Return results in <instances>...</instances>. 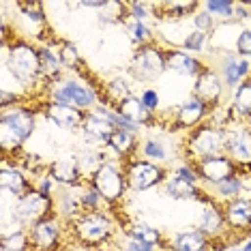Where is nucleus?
<instances>
[{"mask_svg": "<svg viewBox=\"0 0 251 251\" xmlns=\"http://www.w3.org/2000/svg\"><path fill=\"white\" fill-rule=\"evenodd\" d=\"M236 0H206L202 2V7L215 20H221V24H230V22H236Z\"/></svg>", "mask_w": 251, "mask_h": 251, "instance_id": "obj_36", "label": "nucleus"}, {"mask_svg": "<svg viewBox=\"0 0 251 251\" xmlns=\"http://www.w3.org/2000/svg\"><path fill=\"white\" fill-rule=\"evenodd\" d=\"M163 193L170 196L172 200H187V202H200V204L210 202V198H208V193L204 187L196 185V182H189V180L176 178L172 174H170L168 180L163 182Z\"/></svg>", "mask_w": 251, "mask_h": 251, "instance_id": "obj_25", "label": "nucleus"}, {"mask_svg": "<svg viewBox=\"0 0 251 251\" xmlns=\"http://www.w3.org/2000/svg\"><path fill=\"white\" fill-rule=\"evenodd\" d=\"M11 215H13V221L20 224L22 227H30L35 226L37 221H43L48 217H56V204L54 198L43 196L39 189H32L30 193H26L24 198L15 200L13 208H11Z\"/></svg>", "mask_w": 251, "mask_h": 251, "instance_id": "obj_7", "label": "nucleus"}, {"mask_svg": "<svg viewBox=\"0 0 251 251\" xmlns=\"http://www.w3.org/2000/svg\"><path fill=\"white\" fill-rule=\"evenodd\" d=\"M226 105L227 114H230V125H247L251 118V77L236 90H232Z\"/></svg>", "mask_w": 251, "mask_h": 251, "instance_id": "obj_26", "label": "nucleus"}, {"mask_svg": "<svg viewBox=\"0 0 251 251\" xmlns=\"http://www.w3.org/2000/svg\"><path fill=\"white\" fill-rule=\"evenodd\" d=\"M247 178L249 176L236 174V176H232V178L219 182V185L204 187V189H206L210 200H215V202H219V204H226V202H230V200H236L247 193Z\"/></svg>", "mask_w": 251, "mask_h": 251, "instance_id": "obj_31", "label": "nucleus"}, {"mask_svg": "<svg viewBox=\"0 0 251 251\" xmlns=\"http://www.w3.org/2000/svg\"><path fill=\"white\" fill-rule=\"evenodd\" d=\"M4 48V67L7 73L22 88L30 90L41 86V58H39V45L28 41L24 37H13Z\"/></svg>", "mask_w": 251, "mask_h": 251, "instance_id": "obj_2", "label": "nucleus"}, {"mask_svg": "<svg viewBox=\"0 0 251 251\" xmlns=\"http://www.w3.org/2000/svg\"><path fill=\"white\" fill-rule=\"evenodd\" d=\"M110 247L114 251H157L155 247H151V245H146L142 241H135V238L127 236V234H123L121 238H116Z\"/></svg>", "mask_w": 251, "mask_h": 251, "instance_id": "obj_43", "label": "nucleus"}, {"mask_svg": "<svg viewBox=\"0 0 251 251\" xmlns=\"http://www.w3.org/2000/svg\"><path fill=\"white\" fill-rule=\"evenodd\" d=\"M172 176L200 185V176H198V172H196V165H193L191 161H185V159H182L180 163H176L174 168H172Z\"/></svg>", "mask_w": 251, "mask_h": 251, "instance_id": "obj_44", "label": "nucleus"}, {"mask_svg": "<svg viewBox=\"0 0 251 251\" xmlns=\"http://www.w3.org/2000/svg\"><path fill=\"white\" fill-rule=\"evenodd\" d=\"M165 71V45L157 41L135 48L127 67V75L133 84H151Z\"/></svg>", "mask_w": 251, "mask_h": 251, "instance_id": "obj_6", "label": "nucleus"}, {"mask_svg": "<svg viewBox=\"0 0 251 251\" xmlns=\"http://www.w3.org/2000/svg\"><path fill=\"white\" fill-rule=\"evenodd\" d=\"M217 71H219L221 79H224L226 88L232 93V90H236L243 82H247L251 77V60L238 56L234 50H227L226 54H221Z\"/></svg>", "mask_w": 251, "mask_h": 251, "instance_id": "obj_14", "label": "nucleus"}, {"mask_svg": "<svg viewBox=\"0 0 251 251\" xmlns=\"http://www.w3.org/2000/svg\"><path fill=\"white\" fill-rule=\"evenodd\" d=\"M226 90L227 88L219 75V71H217V67H208L202 75L196 77L191 95L198 97L200 101H204L210 110H215V107H219V105H226V99H224Z\"/></svg>", "mask_w": 251, "mask_h": 251, "instance_id": "obj_12", "label": "nucleus"}, {"mask_svg": "<svg viewBox=\"0 0 251 251\" xmlns=\"http://www.w3.org/2000/svg\"><path fill=\"white\" fill-rule=\"evenodd\" d=\"M82 251H90V249H82Z\"/></svg>", "mask_w": 251, "mask_h": 251, "instance_id": "obj_52", "label": "nucleus"}, {"mask_svg": "<svg viewBox=\"0 0 251 251\" xmlns=\"http://www.w3.org/2000/svg\"><path fill=\"white\" fill-rule=\"evenodd\" d=\"M234 52L243 58L251 60V28H243L234 39Z\"/></svg>", "mask_w": 251, "mask_h": 251, "instance_id": "obj_45", "label": "nucleus"}, {"mask_svg": "<svg viewBox=\"0 0 251 251\" xmlns=\"http://www.w3.org/2000/svg\"><path fill=\"white\" fill-rule=\"evenodd\" d=\"M15 7L28 22H32V26H41L43 30L48 28V15H45L43 2H39V0H20V2H15Z\"/></svg>", "mask_w": 251, "mask_h": 251, "instance_id": "obj_37", "label": "nucleus"}, {"mask_svg": "<svg viewBox=\"0 0 251 251\" xmlns=\"http://www.w3.org/2000/svg\"><path fill=\"white\" fill-rule=\"evenodd\" d=\"M48 172L60 187H79L86 182V174H84L77 157L54 159V161L48 165Z\"/></svg>", "mask_w": 251, "mask_h": 251, "instance_id": "obj_22", "label": "nucleus"}, {"mask_svg": "<svg viewBox=\"0 0 251 251\" xmlns=\"http://www.w3.org/2000/svg\"><path fill=\"white\" fill-rule=\"evenodd\" d=\"M118 219V217H116ZM118 227H121L123 234L135 238V241H142L151 247H155L157 251H168V238H163V234L152 227L151 224H144V221H135V219H118Z\"/></svg>", "mask_w": 251, "mask_h": 251, "instance_id": "obj_23", "label": "nucleus"}, {"mask_svg": "<svg viewBox=\"0 0 251 251\" xmlns=\"http://www.w3.org/2000/svg\"><path fill=\"white\" fill-rule=\"evenodd\" d=\"M114 131H116V127H114L110 118H105L103 114L93 110V112H86V118H84L79 133L95 148H107V142L114 135Z\"/></svg>", "mask_w": 251, "mask_h": 251, "instance_id": "obj_19", "label": "nucleus"}, {"mask_svg": "<svg viewBox=\"0 0 251 251\" xmlns=\"http://www.w3.org/2000/svg\"><path fill=\"white\" fill-rule=\"evenodd\" d=\"M0 249L2 251H30V236L28 230L15 224L11 230H2L0 236Z\"/></svg>", "mask_w": 251, "mask_h": 251, "instance_id": "obj_33", "label": "nucleus"}, {"mask_svg": "<svg viewBox=\"0 0 251 251\" xmlns=\"http://www.w3.org/2000/svg\"><path fill=\"white\" fill-rule=\"evenodd\" d=\"M243 251H251V236H247V241L243 245Z\"/></svg>", "mask_w": 251, "mask_h": 251, "instance_id": "obj_49", "label": "nucleus"}, {"mask_svg": "<svg viewBox=\"0 0 251 251\" xmlns=\"http://www.w3.org/2000/svg\"><path fill=\"white\" fill-rule=\"evenodd\" d=\"M127 15H129V20H138V22H146L148 24L151 20H157V9L151 2L135 0V2H127Z\"/></svg>", "mask_w": 251, "mask_h": 251, "instance_id": "obj_40", "label": "nucleus"}, {"mask_svg": "<svg viewBox=\"0 0 251 251\" xmlns=\"http://www.w3.org/2000/svg\"><path fill=\"white\" fill-rule=\"evenodd\" d=\"M168 251H210V238L200 227H187L168 238Z\"/></svg>", "mask_w": 251, "mask_h": 251, "instance_id": "obj_29", "label": "nucleus"}, {"mask_svg": "<svg viewBox=\"0 0 251 251\" xmlns=\"http://www.w3.org/2000/svg\"><path fill=\"white\" fill-rule=\"evenodd\" d=\"M140 99H142V103H144L152 114H157L159 107H161V101H159V93H157L155 88H148V86H146V88L140 93Z\"/></svg>", "mask_w": 251, "mask_h": 251, "instance_id": "obj_47", "label": "nucleus"}, {"mask_svg": "<svg viewBox=\"0 0 251 251\" xmlns=\"http://www.w3.org/2000/svg\"><path fill=\"white\" fill-rule=\"evenodd\" d=\"M247 127H249V129H251V118H249V121H247Z\"/></svg>", "mask_w": 251, "mask_h": 251, "instance_id": "obj_51", "label": "nucleus"}, {"mask_svg": "<svg viewBox=\"0 0 251 251\" xmlns=\"http://www.w3.org/2000/svg\"><path fill=\"white\" fill-rule=\"evenodd\" d=\"M191 24H193V30H200V32H206V35H213V30L217 28V20L208 13L204 7L198 9V13L191 18Z\"/></svg>", "mask_w": 251, "mask_h": 251, "instance_id": "obj_42", "label": "nucleus"}, {"mask_svg": "<svg viewBox=\"0 0 251 251\" xmlns=\"http://www.w3.org/2000/svg\"><path fill=\"white\" fill-rule=\"evenodd\" d=\"M125 174H127L129 191L131 193H144L152 187H159L168 180V168H163L161 163L148 161L142 157H133L125 163Z\"/></svg>", "mask_w": 251, "mask_h": 251, "instance_id": "obj_8", "label": "nucleus"}, {"mask_svg": "<svg viewBox=\"0 0 251 251\" xmlns=\"http://www.w3.org/2000/svg\"><path fill=\"white\" fill-rule=\"evenodd\" d=\"M0 121L9 123L11 127H13L22 138L28 142V138H30V135L35 133V129H37V110L26 101V103L0 110Z\"/></svg>", "mask_w": 251, "mask_h": 251, "instance_id": "obj_20", "label": "nucleus"}, {"mask_svg": "<svg viewBox=\"0 0 251 251\" xmlns=\"http://www.w3.org/2000/svg\"><path fill=\"white\" fill-rule=\"evenodd\" d=\"M35 189H39L43 196H48V198H56V193H58V189H60V185L48 172V174L39 176V178L35 180Z\"/></svg>", "mask_w": 251, "mask_h": 251, "instance_id": "obj_46", "label": "nucleus"}, {"mask_svg": "<svg viewBox=\"0 0 251 251\" xmlns=\"http://www.w3.org/2000/svg\"><path fill=\"white\" fill-rule=\"evenodd\" d=\"M86 180H88V185L101 196L107 210H114L116 206H121L125 196L129 193L125 163L116 161V159H107L105 163H101L99 168L93 170V172L86 176Z\"/></svg>", "mask_w": 251, "mask_h": 251, "instance_id": "obj_3", "label": "nucleus"}, {"mask_svg": "<svg viewBox=\"0 0 251 251\" xmlns=\"http://www.w3.org/2000/svg\"><path fill=\"white\" fill-rule=\"evenodd\" d=\"M39 103V112L48 123L56 125L58 129L65 131H77L82 129V123L86 118V112L77 110L73 105H62V103H54V101H37Z\"/></svg>", "mask_w": 251, "mask_h": 251, "instance_id": "obj_13", "label": "nucleus"}, {"mask_svg": "<svg viewBox=\"0 0 251 251\" xmlns=\"http://www.w3.org/2000/svg\"><path fill=\"white\" fill-rule=\"evenodd\" d=\"M178 48L185 50V52H189V54H196V56L206 54L210 50V35L200 32V30H189V32H185V37H182Z\"/></svg>", "mask_w": 251, "mask_h": 251, "instance_id": "obj_38", "label": "nucleus"}, {"mask_svg": "<svg viewBox=\"0 0 251 251\" xmlns=\"http://www.w3.org/2000/svg\"><path fill=\"white\" fill-rule=\"evenodd\" d=\"M210 107L204 103V101H200L198 97H189V99H185L182 103L174 110V116L170 118L172 125H170V131H193L198 127H202L204 123H208V116H210Z\"/></svg>", "mask_w": 251, "mask_h": 251, "instance_id": "obj_11", "label": "nucleus"}, {"mask_svg": "<svg viewBox=\"0 0 251 251\" xmlns=\"http://www.w3.org/2000/svg\"><path fill=\"white\" fill-rule=\"evenodd\" d=\"M140 135L131 133V131H123V129H116L114 135L107 142V151H112V159L121 163H127L129 159L133 157H140Z\"/></svg>", "mask_w": 251, "mask_h": 251, "instance_id": "obj_27", "label": "nucleus"}, {"mask_svg": "<svg viewBox=\"0 0 251 251\" xmlns=\"http://www.w3.org/2000/svg\"><path fill=\"white\" fill-rule=\"evenodd\" d=\"M210 241H217V238L226 236L227 232V221H226V213H224V204L215 202V200H210V202L202 204V213H200V219H198V226Z\"/></svg>", "mask_w": 251, "mask_h": 251, "instance_id": "obj_21", "label": "nucleus"}, {"mask_svg": "<svg viewBox=\"0 0 251 251\" xmlns=\"http://www.w3.org/2000/svg\"><path fill=\"white\" fill-rule=\"evenodd\" d=\"M79 200H82V208H84V213H86V210H101V208H105L103 200H101L99 193H97L93 187L88 185V180L84 182L82 187H79Z\"/></svg>", "mask_w": 251, "mask_h": 251, "instance_id": "obj_41", "label": "nucleus"}, {"mask_svg": "<svg viewBox=\"0 0 251 251\" xmlns=\"http://www.w3.org/2000/svg\"><path fill=\"white\" fill-rule=\"evenodd\" d=\"M58 52H60L62 67H65L67 71L79 73V75H84V73H86V62H84L79 50L71 41H60L58 43Z\"/></svg>", "mask_w": 251, "mask_h": 251, "instance_id": "obj_35", "label": "nucleus"}, {"mask_svg": "<svg viewBox=\"0 0 251 251\" xmlns=\"http://www.w3.org/2000/svg\"><path fill=\"white\" fill-rule=\"evenodd\" d=\"M62 234H65V221L56 217H48L28 227L30 236V251H58L62 247Z\"/></svg>", "mask_w": 251, "mask_h": 251, "instance_id": "obj_10", "label": "nucleus"}, {"mask_svg": "<svg viewBox=\"0 0 251 251\" xmlns=\"http://www.w3.org/2000/svg\"><path fill=\"white\" fill-rule=\"evenodd\" d=\"M193 165H196L200 182H204L206 187L219 185V182H224L227 178H232V176L241 174L238 172V168H236V163H234L227 155L210 157V159H204V161H198Z\"/></svg>", "mask_w": 251, "mask_h": 251, "instance_id": "obj_15", "label": "nucleus"}, {"mask_svg": "<svg viewBox=\"0 0 251 251\" xmlns=\"http://www.w3.org/2000/svg\"><path fill=\"white\" fill-rule=\"evenodd\" d=\"M0 187H2L4 193L13 196L15 200L24 198L26 193H30L35 189L30 176H28L15 161H11V159H2V168H0Z\"/></svg>", "mask_w": 251, "mask_h": 251, "instance_id": "obj_18", "label": "nucleus"}, {"mask_svg": "<svg viewBox=\"0 0 251 251\" xmlns=\"http://www.w3.org/2000/svg\"><path fill=\"white\" fill-rule=\"evenodd\" d=\"M226 251H243V247H238V245H234V247H230V249H226Z\"/></svg>", "mask_w": 251, "mask_h": 251, "instance_id": "obj_50", "label": "nucleus"}, {"mask_svg": "<svg viewBox=\"0 0 251 251\" xmlns=\"http://www.w3.org/2000/svg\"><path fill=\"white\" fill-rule=\"evenodd\" d=\"M208 67L210 65H206V62L196 54H189L180 48H165V69L172 73L196 79L198 75H202Z\"/></svg>", "mask_w": 251, "mask_h": 251, "instance_id": "obj_17", "label": "nucleus"}, {"mask_svg": "<svg viewBox=\"0 0 251 251\" xmlns=\"http://www.w3.org/2000/svg\"><path fill=\"white\" fill-rule=\"evenodd\" d=\"M79 7L82 9H99V11H103L105 0H97V2H93V0H84V2H79Z\"/></svg>", "mask_w": 251, "mask_h": 251, "instance_id": "obj_48", "label": "nucleus"}, {"mask_svg": "<svg viewBox=\"0 0 251 251\" xmlns=\"http://www.w3.org/2000/svg\"><path fill=\"white\" fill-rule=\"evenodd\" d=\"M79 187H60L58 193H56V198H54L56 215H58L65 224L77 219V217L84 213L82 200H79Z\"/></svg>", "mask_w": 251, "mask_h": 251, "instance_id": "obj_30", "label": "nucleus"}, {"mask_svg": "<svg viewBox=\"0 0 251 251\" xmlns=\"http://www.w3.org/2000/svg\"><path fill=\"white\" fill-rule=\"evenodd\" d=\"M140 157L155 163H163L168 161V146L159 138H144L140 144Z\"/></svg>", "mask_w": 251, "mask_h": 251, "instance_id": "obj_39", "label": "nucleus"}, {"mask_svg": "<svg viewBox=\"0 0 251 251\" xmlns=\"http://www.w3.org/2000/svg\"><path fill=\"white\" fill-rule=\"evenodd\" d=\"M226 155L236 163L243 176H251V129L247 125L226 127Z\"/></svg>", "mask_w": 251, "mask_h": 251, "instance_id": "obj_9", "label": "nucleus"}, {"mask_svg": "<svg viewBox=\"0 0 251 251\" xmlns=\"http://www.w3.org/2000/svg\"><path fill=\"white\" fill-rule=\"evenodd\" d=\"M219 155H226V129H219L210 123H204L202 127L189 131L182 140L180 157L185 161L198 163Z\"/></svg>", "mask_w": 251, "mask_h": 251, "instance_id": "obj_4", "label": "nucleus"}, {"mask_svg": "<svg viewBox=\"0 0 251 251\" xmlns=\"http://www.w3.org/2000/svg\"><path fill=\"white\" fill-rule=\"evenodd\" d=\"M125 30H127L131 43H133L135 48H142V45H151V43L157 41L155 30H152V28L148 26L146 22H138V20H129V18H127V22H125Z\"/></svg>", "mask_w": 251, "mask_h": 251, "instance_id": "obj_34", "label": "nucleus"}, {"mask_svg": "<svg viewBox=\"0 0 251 251\" xmlns=\"http://www.w3.org/2000/svg\"><path fill=\"white\" fill-rule=\"evenodd\" d=\"M116 226L118 219L114 215V210L101 208V210H86L67 224L71 238H75V243L82 249H103L107 245L116 241Z\"/></svg>", "mask_w": 251, "mask_h": 251, "instance_id": "obj_1", "label": "nucleus"}, {"mask_svg": "<svg viewBox=\"0 0 251 251\" xmlns=\"http://www.w3.org/2000/svg\"><path fill=\"white\" fill-rule=\"evenodd\" d=\"M133 82L125 75H114L105 82H101V90H99V97H101V103L99 105H105V107H112L116 110L118 105L123 103L125 99L133 97Z\"/></svg>", "mask_w": 251, "mask_h": 251, "instance_id": "obj_24", "label": "nucleus"}, {"mask_svg": "<svg viewBox=\"0 0 251 251\" xmlns=\"http://www.w3.org/2000/svg\"><path fill=\"white\" fill-rule=\"evenodd\" d=\"M200 7H202V2H196V0H170V2H155L157 20L170 22V24H178V22H185L187 18H193V15L198 13Z\"/></svg>", "mask_w": 251, "mask_h": 251, "instance_id": "obj_28", "label": "nucleus"}, {"mask_svg": "<svg viewBox=\"0 0 251 251\" xmlns=\"http://www.w3.org/2000/svg\"><path fill=\"white\" fill-rule=\"evenodd\" d=\"M99 90L101 84L79 82V79H62V82L48 88L45 99L62 105H73L82 112H93L101 103Z\"/></svg>", "mask_w": 251, "mask_h": 251, "instance_id": "obj_5", "label": "nucleus"}, {"mask_svg": "<svg viewBox=\"0 0 251 251\" xmlns=\"http://www.w3.org/2000/svg\"><path fill=\"white\" fill-rule=\"evenodd\" d=\"M116 112L121 114L123 118H127V121L140 125L142 129L152 127V125L157 123V114H152L144 103H142L140 95H133V97H129V99H125L123 103L116 107Z\"/></svg>", "mask_w": 251, "mask_h": 251, "instance_id": "obj_32", "label": "nucleus"}, {"mask_svg": "<svg viewBox=\"0 0 251 251\" xmlns=\"http://www.w3.org/2000/svg\"><path fill=\"white\" fill-rule=\"evenodd\" d=\"M227 230L236 236H251V191L224 204Z\"/></svg>", "mask_w": 251, "mask_h": 251, "instance_id": "obj_16", "label": "nucleus"}]
</instances>
